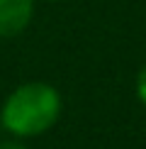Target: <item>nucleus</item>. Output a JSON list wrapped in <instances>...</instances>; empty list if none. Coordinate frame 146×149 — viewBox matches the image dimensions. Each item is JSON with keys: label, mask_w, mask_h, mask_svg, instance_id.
Instances as JSON below:
<instances>
[{"label": "nucleus", "mask_w": 146, "mask_h": 149, "mask_svg": "<svg viewBox=\"0 0 146 149\" xmlns=\"http://www.w3.org/2000/svg\"><path fill=\"white\" fill-rule=\"evenodd\" d=\"M63 98L46 81L20 83L0 105V130L17 139L41 137L61 120Z\"/></svg>", "instance_id": "nucleus-1"}, {"label": "nucleus", "mask_w": 146, "mask_h": 149, "mask_svg": "<svg viewBox=\"0 0 146 149\" xmlns=\"http://www.w3.org/2000/svg\"><path fill=\"white\" fill-rule=\"evenodd\" d=\"M36 0H0V39L20 37L32 24Z\"/></svg>", "instance_id": "nucleus-2"}, {"label": "nucleus", "mask_w": 146, "mask_h": 149, "mask_svg": "<svg viewBox=\"0 0 146 149\" xmlns=\"http://www.w3.org/2000/svg\"><path fill=\"white\" fill-rule=\"evenodd\" d=\"M134 91H136V98H139V103L146 108V64L139 69L136 73V83H134Z\"/></svg>", "instance_id": "nucleus-3"}, {"label": "nucleus", "mask_w": 146, "mask_h": 149, "mask_svg": "<svg viewBox=\"0 0 146 149\" xmlns=\"http://www.w3.org/2000/svg\"><path fill=\"white\" fill-rule=\"evenodd\" d=\"M0 149H29V147L24 144V139L10 137V139H0Z\"/></svg>", "instance_id": "nucleus-4"}, {"label": "nucleus", "mask_w": 146, "mask_h": 149, "mask_svg": "<svg viewBox=\"0 0 146 149\" xmlns=\"http://www.w3.org/2000/svg\"><path fill=\"white\" fill-rule=\"evenodd\" d=\"M36 3H59V0H36Z\"/></svg>", "instance_id": "nucleus-5"}]
</instances>
